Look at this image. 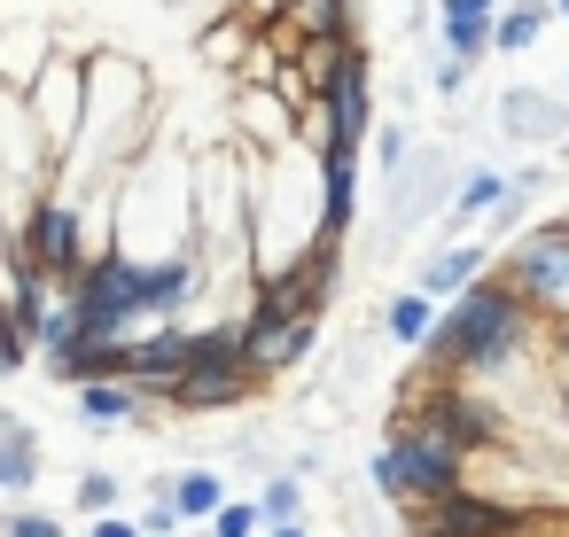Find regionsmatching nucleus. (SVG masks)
Here are the masks:
<instances>
[{"mask_svg":"<svg viewBox=\"0 0 569 537\" xmlns=\"http://www.w3.org/2000/svg\"><path fill=\"white\" fill-rule=\"evenodd\" d=\"M530 327H538L530 296H522L507 273H491V281H476L460 304H445V320H437V335H429L421 366H429V382L507 374V366L530 351Z\"/></svg>","mask_w":569,"mask_h":537,"instance_id":"nucleus-1","label":"nucleus"},{"mask_svg":"<svg viewBox=\"0 0 569 537\" xmlns=\"http://www.w3.org/2000/svg\"><path fill=\"white\" fill-rule=\"evenodd\" d=\"M375 490L382 498H398L406 514H429L437 498H452V490H468V452L452 444V436H437L413 405L382 428V452H375Z\"/></svg>","mask_w":569,"mask_h":537,"instance_id":"nucleus-2","label":"nucleus"},{"mask_svg":"<svg viewBox=\"0 0 569 537\" xmlns=\"http://www.w3.org/2000/svg\"><path fill=\"white\" fill-rule=\"evenodd\" d=\"M17 250L56 281V288H71L87 265H94V242H87V219H79V203L63 195V188H48L32 211H24V226H17Z\"/></svg>","mask_w":569,"mask_h":537,"instance_id":"nucleus-3","label":"nucleus"},{"mask_svg":"<svg viewBox=\"0 0 569 537\" xmlns=\"http://www.w3.org/2000/svg\"><path fill=\"white\" fill-rule=\"evenodd\" d=\"M499 273L530 296L538 320H546V312L561 320V312H569V226H561V219H553V226H530V234L499 257Z\"/></svg>","mask_w":569,"mask_h":537,"instance_id":"nucleus-4","label":"nucleus"},{"mask_svg":"<svg viewBox=\"0 0 569 537\" xmlns=\"http://www.w3.org/2000/svg\"><path fill=\"white\" fill-rule=\"evenodd\" d=\"M538 514L522 506V498H499V490H452V498H437L429 514H413V529L421 537H522Z\"/></svg>","mask_w":569,"mask_h":537,"instance_id":"nucleus-5","label":"nucleus"},{"mask_svg":"<svg viewBox=\"0 0 569 537\" xmlns=\"http://www.w3.org/2000/svg\"><path fill=\"white\" fill-rule=\"evenodd\" d=\"M491 250H499V242H445V250H429V257H421L413 288H421V296H437V304H460L476 281H491Z\"/></svg>","mask_w":569,"mask_h":537,"instance_id":"nucleus-6","label":"nucleus"},{"mask_svg":"<svg viewBox=\"0 0 569 537\" xmlns=\"http://www.w3.org/2000/svg\"><path fill=\"white\" fill-rule=\"evenodd\" d=\"M180 382H188V327H149V335H133V389L172 397Z\"/></svg>","mask_w":569,"mask_h":537,"instance_id":"nucleus-7","label":"nucleus"},{"mask_svg":"<svg viewBox=\"0 0 569 537\" xmlns=\"http://www.w3.org/2000/svg\"><path fill=\"white\" fill-rule=\"evenodd\" d=\"M491 125H499L507 141H553V133L569 125V102H561V94H538V87H507L499 110H491Z\"/></svg>","mask_w":569,"mask_h":537,"instance_id":"nucleus-8","label":"nucleus"},{"mask_svg":"<svg viewBox=\"0 0 569 537\" xmlns=\"http://www.w3.org/2000/svg\"><path fill=\"white\" fill-rule=\"evenodd\" d=\"M445 188H452V164H445V149H421L406 172H398V195H390V226H413L429 203H445Z\"/></svg>","mask_w":569,"mask_h":537,"instance_id":"nucleus-9","label":"nucleus"},{"mask_svg":"<svg viewBox=\"0 0 569 537\" xmlns=\"http://www.w3.org/2000/svg\"><path fill=\"white\" fill-rule=\"evenodd\" d=\"M312 351H320V320H289V327H258L250 320V366H258V382L305 366Z\"/></svg>","mask_w":569,"mask_h":537,"instance_id":"nucleus-10","label":"nucleus"},{"mask_svg":"<svg viewBox=\"0 0 569 537\" xmlns=\"http://www.w3.org/2000/svg\"><path fill=\"white\" fill-rule=\"evenodd\" d=\"M196 296V250L188 257H157V265H141V320H164V327H180L172 312Z\"/></svg>","mask_w":569,"mask_h":537,"instance_id":"nucleus-11","label":"nucleus"},{"mask_svg":"<svg viewBox=\"0 0 569 537\" xmlns=\"http://www.w3.org/2000/svg\"><path fill=\"white\" fill-rule=\"evenodd\" d=\"M32 483H40V436H32V421H0V490L9 498H32Z\"/></svg>","mask_w":569,"mask_h":537,"instance_id":"nucleus-12","label":"nucleus"},{"mask_svg":"<svg viewBox=\"0 0 569 537\" xmlns=\"http://www.w3.org/2000/svg\"><path fill=\"white\" fill-rule=\"evenodd\" d=\"M79 413L94 421V428H149V389H133V382H102V389H79Z\"/></svg>","mask_w":569,"mask_h":537,"instance_id":"nucleus-13","label":"nucleus"},{"mask_svg":"<svg viewBox=\"0 0 569 537\" xmlns=\"http://www.w3.org/2000/svg\"><path fill=\"white\" fill-rule=\"evenodd\" d=\"M250 389H258V374H188L164 405H172V413H227V405H242Z\"/></svg>","mask_w":569,"mask_h":537,"instance_id":"nucleus-14","label":"nucleus"},{"mask_svg":"<svg viewBox=\"0 0 569 537\" xmlns=\"http://www.w3.org/2000/svg\"><path fill=\"white\" fill-rule=\"evenodd\" d=\"M351 9H359V0H297V9H289V32H305L312 48H343V40H359Z\"/></svg>","mask_w":569,"mask_h":537,"instance_id":"nucleus-15","label":"nucleus"},{"mask_svg":"<svg viewBox=\"0 0 569 537\" xmlns=\"http://www.w3.org/2000/svg\"><path fill=\"white\" fill-rule=\"evenodd\" d=\"M437 320H445V312H437V296H421V288H406V296H390V304H382V327H390L406 351H429Z\"/></svg>","mask_w":569,"mask_h":537,"instance_id":"nucleus-16","label":"nucleus"},{"mask_svg":"<svg viewBox=\"0 0 569 537\" xmlns=\"http://www.w3.org/2000/svg\"><path fill=\"white\" fill-rule=\"evenodd\" d=\"M172 506H180V521H203V529H211V521L227 514V475H219V467H188V475L172 483Z\"/></svg>","mask_w":569,"mask_h":537,"instance_id":"nucleus-17","label":"nucleus"},{"mask_svg":"<svg viewBox=\"0 0 569 537\" xmlns=\"http://www.w3.org/2000/svg\"><path fill=\"white\" fill-rule=\"evenodd\" d=\"M507 203H515V180H507V172H468L460 195H452V219H460V226H468V219H499Z\"/></svg>","mask_w":569,"mask_h":537,"instance_id":"nucleus-18","label":"nucleus"},{"mask_svg":"<svg viewBox=\"0 0 569 537\" xmlns=\"http://www.w3.org/2000/svg\"><path fill=\"white\" fill-rule=\"evenodd\" d=\"M553 24V0H515V9L499 17V55H522V48H538V32Z\"/></svg>","mask_w":569,"mask_h":537,"instance_id":"nucleus-19","label":"nucleus"},{"mask_svg":"<svg viewBox=\"0 0 569 537\" xmlns=\"http://www.w3.org/2000/svg\"><path fill=\"white\" fill-rule=\"evenodd\" d=\"M258 506H266V521H273V529H289V521L305 514V475H289V467H281V475H266Z\"/></svg>","mask_w":569,"mask_h":537,"instance_id":"nucleus-20","label":"nucleus"},{"mask_svg":"<svg viewBox=\"0 0 569 537\" xmlns=\"http://www.w3.org/2000/svg\"><path fill=\"white\" fill-rule=\"evenodd\" d=\"M118 498H126V483H118L110 467H87V475H79V514L110 521V514H118Z\"/></svg>","mask_w":569,"mask_h":537,"instance_id":"nucleus-21","label":"nucleus"},{"mask_svg":"<svg viewBox=\"0 0 569 537\" xmlns=\"http://www.w3.org/2000/svg\"><path fill=\"white\" fill-rule=\"evenodd\" d=\"M273 521H266V506L258 498H227V514L211 521V537H266Z\"/></svg>","mask_w":569,"mask_h":537,"instance_id":"nucleus-22","label":"nucleus"},{"mask_svg":"<svg viewBox=\"0 0 569 537\" xmlns=\"http://www.w3.org/2000/svg\"><path fill=\"white\" fill-rule=\"evenodd\" d=\"M9 537H71L63 514H40V506H9Z\"/></svg>","mask_w":569,"mask_h":537,"instance_id":"nucleus-23","label":"nucleus"},{"mask_svg":"<svg viewBox=\"0 0 569 537\" xmlns=\"http://www.w3.org/2000/svg\"><path fill=\"white\" fill-rule=\"evenodd\" d=\"M499 9H507V0H437L445 24H499Z\"/></svg>","mask_w":569,"mask_h":537,"instance_id":"nucleus-24","label":"nucleus"},{"mask_svg":"<svg viewBox=\"0 0 569 537\" xmlns=\"http://www.w3.org/2000/svg\"><path fill=\"white\" fill-rule=\"evenodd\" d=\"M141 529H149V537H172V529H180V506H172V498H149V506H141Z\"/></svg>","mask_w":569,"mask_h":537,"instance_id":"nucleus-25","label":"nucleus"},{"mask_svg":"<svg viewBox=\"0 0 569 537\" xmlns=\"http://www.w3.org/2000/svg\"><path fill=\"white\" fill-rule=\"evenodd\" d=\"M429 87H437V94H460V87H468V63H460V55L429 63Z\"/></svg>","mask_w":569,"mask_h":537,"instance_id":"nucleus-26","label":"nucleus"},{"mask_svg":"<svg viewBox=\"0 0 569 537\" xmlns=\"http://www.w3.org/2000/svg\"><path fill=\"white\" fill-rule=\"evenodd\" d=\"M375 141H382V172H406V164H413V156H406V125H382Z\"/></svg>","mask_w":569,"mask_h":537,"instance_id":"nucleus-27","label":"nucleus"},{"mask_svg":"<svg viewBox=\"0 0 569 537\" xmlns=\"http://www.w3.org/2000/svg\"><path fill=\"white\" fill-rule=\"evenodd\" d=\"M87 537H149V529H141V521H126V514H110V521H94Z\"/></svg>","mask_w":569,"mask_h":537,"instance_id":"nucleus-28","label":"nucleus"},{"mask_svg":"<svg viewBox=\"0 0 569 537\" xmlns=\"http://www.w3.org/2000/svg\"><path fill=\"white\" fill-rule=\"evenodd\" d=\"M266 537H312V529H305V521H289V529H266Z\"/></svg>","mask_w":569,"mask_h":537,"instance_id":"nucleus-29","label":"nucleus"},{"mask_svg":"<svg viewBox=\"0 0 569 537\" xmlns=\"http://www.w3.org/2000/svg\"><path fill=\"white\" fill-rule=\"evenodd\" d=\"M553 17H561V24H569V0H553Z\"/></svg>","mask_w":569,"mask_h":537,"instance_id":"nucleus-30","label":"nucleus"},{"mask_svg":"<svg viewBox=\"0 0 569 537\" xmlns=\"http://www.w3.org/2000/svg\"><path fill=\"white\" fill-rule=\"evenodd\" d=\"M413 537H421V529H413Z\"/></svg>","mask_w":569,"mask_h":537,"instance_id":"nucleus-31","label":"nucleus"}]
</instances>
